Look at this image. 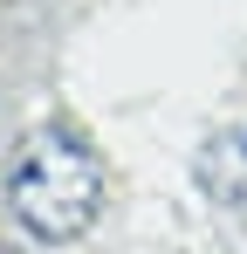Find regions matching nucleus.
I'll return each mask as SVG.
<instances>
[{"mask_svg": "<svg viewBox=\"0 0 247 254\" xmlns=\"http://www.w3.org/2000/svg\"><path fill=\"white\" fill-rule=\"evenodd\" d=\"M199 186L220 199V206H247V124L227 130V137L199 158Z\"/></svg>", "mask_w": 247, "mask_h": 254, "instance_id": "f03ea898", "label": "nucleus"}, {"mask_svg": "<svg viewBox=\"0 0 247 254\" xmlns=\"http://www.w3.org/2000/svg\"><path fill=\"white\" fill-rule=\"evenodd\" d=\"M110 199V172L103 158L62 124L21 130L14 158H7V206L21 220V234L35 241H76L82 227Z\"/></svg>", "mask_w": 247, "mask_h": 254, "instance_id": "f257e3e1", "label": "nucleus"}]
</instances>
